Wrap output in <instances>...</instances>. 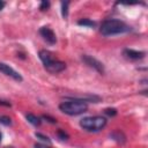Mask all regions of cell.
Wrapping results in <instances>:
<instances>
[{"label": "cell", "mask_w": 148, "mask_h": 148, "mask_svg": "<svg viewBox=\"0 0 148 148\" xmlns=\"http://www.w3.org/2000/svg\"><path fill=\"white\" fill-rule=\"evenodd\" d=\"M130 30L131 28L125 22L116 18H110L104 21L99 28V31L103 36H113V35L125 34V32H128Z\"/></svg>", "instance_id": "cell-1"}, {"label": "cell", "mask_w": 148, "mask_h": 148, "mask_svg": "<svg viewBox=\"0 0 148 148\" xmlns=\"http://www.w3.org/2000/svg\"><path fill=\"white\" fill-rule=\"evenodd\" d=\"M59 109L61 112L68 114V116H79L84 113L88 110V105L84 102L80 101H73L69 99L67 102H62L59 104Z\"/></svg>", "instance_id": "cell-2"}, {"label": "cell", "mask_w": 148, "mask_h": 148, "mask_svg": "<svg viewBox=\"0 0 148 148\" xmlns=\"http://www.w3.org/2000/svg\"><path fill=\"white\" fill-rule=\"evenodd\" d=\"M106 125V119L102 116L84 117L80 120V126L88 132H98Z\"/></svg>", "instance_id": "cell-3"}, {"label": "cell", "mask_w": 148, "mask_h": 148, "mask_svg": "<svg viewBox=\"0 0 148 148\" xmlns=\"http://www.w3.org/2000/svg\"><path fill=\"white\" fill-rule=\"evenodd\" d=\"M82 61L86 65H88L89 67H91L95 71H97L98 73H101V74L104 73V66H103V64L99 60H97L96 58H92L91 56H88V54H83L82 56Z\"/></svg>", "instance_id": "cell-4"}, {"label": "cell", "mask_w": 148, "mask_h": 148, "mask_svg": "<svg viewBox=\"0 0 148 148\" xmlns=\"http://www.w3.org/2000/svg\"><path fill=\"white\" fill-rule=\"evenodd\" d=\"M0 72L3 73V74L7 75V76H10V77L14 79L15 81L21 82V81L23 80V77L21 76V74H18L14 68H12V67H10L9 65H7V64L0 62Z\"/></svg>", "instance_id": "cell-5"}, {"label": "cell", "mask_w": 148, "mask_h": 148, "mask_svg": "<svg viewBox=\"0 0 148 148\" xmlns=\"http://www.w3.org/2000/svg\"><path fill=\"white\" fill-rule=\"evenodd\" d=\"M44 67H45V69H46L47 72L56 74V73H60V72H62V71L66 68V64L62 62V61H60V60L54 59V60L50 61L49 64L44 65Z\"/></svg>", "instance_id": "cell-6"}, {"label": "cell", "mask_w": 148, "mask_h": 148, "mask_svg": "<svg viewBox=\"0 0 148 148\" xmlns=\"http://www.w3.org/2000/svg\"><path fill=\"white\" fill-rule=\"evenodd\" d=\"M39 34H40V36H42L49 44H56L57 37H56L54 31H53L51 28H49V27H42V28L39 29Z\"/></svg>", "instance_id": "cell-7"}, {"label": "cell", "mask_w": 148, "mask_h": 148, "mask_svg": "<svg viewBox=\"0 0 148 148\" xmlns=\"http://www.w3.org/2000/svg\"><path fill=\"white\" fill-rule=\"evenodd\" d=\"M123 53H124L125 57H127L130 59H133V60L142 59L146 56V53L143 51H136V50H132V49H125Z\"/></svg>", "instance_id": "cell-8"}, {"label": "cell", "mask_w": 148, "mask_h": 148, "mask_svg": "<svg viewBox=\"0 0 148 148\" xmlns=\"http://www.w3.org/2000/svg\"><path fill=\"white\" fill-rule=\"evenodd\" d=\"M39 59L42 60V62L44 65H46L50 61L54 60V56H53L52 52H50L47 50H42V51H39Z\"/></svg>", "instance_id": "cell-9"}, {"label": "cell", "mask_w": 148, "mask_h": 148, "mask_svg": "<svg viewBox=\"0 0 148 148\" xmlns=\"http://www.w3.org/2000/svg\"><path fill=\"white\" fill-rule=\"evenodd\" d=\"M110 136L118 143H125L126 142V135L120 131V130H114L113 132L110 133Z\"/></svg>", "instance_id": "cell-10"}, {"label": "cell", "mask_w": 148, "mask_h": 148, "mask_svg": "<svg viewBox=\"0 0 148 148\" xmlns=\"http://www.w3.org/2000/svg\"><path fill=\"white\" fill-rule=\"evenodd\" d=\"M27 120L30 123V124H32L34 126H39L40 125V119L37 117V116H35V114H32V113H28L27 114Z\"/></svg>", "instance_id": "cell-11"}, {"label": "cell", "mask_w": 148, "mask_h": 148, "mask_svg": "<svg viewBox=\"0 0 148 148\" xmlns=\"http://www.w3.org/2000/svg\"><path fill=\"white\" fill-rule=\"evenodd\" d=\"M77 24L79 25H83V27H95L96 23L89 18H81L77 21Z\"/></svg>", "instance_id": "cell-12"}, {"label": "cell", "mask_w": 148, "mask_h": 148, "mask_svg": "<svg viewBox=\"0 0 148 148\" xmlns=\"http://www.w3.org/2000/svg\"><path fill=\"white\" fill-rule=\"evenodd\" d=\"M68 5H69L68 1H62L61 2V15H62V17H67V15H68Z\"/></svg>", "instance_id": "cell-13"}, {"label": "cell", "mask_w": 148, "mask_h": 148, "mask_svg": "<svg viewBox=\"0 0 148 148\" xmlns=\"http://www.w3.org/2000/svg\"><path fill=\"white\" fill-rule=\"evenodd\" d=\"M0 124H2V125H5V126H8V125L12 124V120H10V118L7 117V116H0Z\"/></svg>", "instance_id": "cell-14"}, {"label": "cell", "mask_w": 148, "mask_h": 148, "mask_svg": "<svg viewBox=\"0 0 148 148\" xmlns=\"http://www.w3.org/2000/svg\"><path fill=\"white\" fill-rule=\"evenodd\" d=\"M104 113H105L106 116H109V117H114V116L117 114V110L113 109V108H108V109L104 110Z\"/></svg>", "instance_id": "cell-15"}, {"label": "cell", "mask_w": 148, "mask_h": 148, "mask_svg": "<svg viewBox=\"0 0 148 148\" xmlns=\"http://www.w3.org/2000/svg\"><path fill=\"white\" fill-rule=\"evenodd\" d=\"M57 135L59 136V139H61V140H68V134L65 132V131H62V130H58V132H57Z\"/></svg>", "instance_id": "cell-16"}, {"label": "cell", "mask_w": 148, "mask_h": 148, "mask_svg": "<svg viewBox=\"0 0 148 148\" xmlns=\"http://www.w3.org/2000/svg\"><path fill=\"white\" fill-rule=\"evenodd\" d=\"M35 135H36V138L40 139L42 141H44V142H47V143H51V139H50L49 136H46V135H44V134H42V133H36Z\"/></svg>", "instance_id": "cell-17"}, {"label": "cell", "mask_w": 148, "mask_h": 148, "mask_svg": "<svg viewBox=\"0 0 148 148\" xmlns=\"http://www.w3.org/2000/svg\"><path fill=\"white\" fill-rule=\"evenodd\" d=\"M42 118H43V119H45L46 121L51 123V124H57V119H56V118H53V117H51V116H49V114H43V116H42Z\"/></svg>", "instance_id": "cell-18"}, {"label": "cell", "mask_w": 148, "mask_h": 148, "mask_svg": "<svg viewBox=\"0 0 148 148\" xmlns=\"http://www.w3.org/2000/svg\"><path fill=\"white\" fill-rule=\"evenodd\" d=\"M50 7V1H46V0H43L42 2H40V6H39V9L40 10H46L47 8Z\"/></svg>", "instance_id": "cell-19"}, {"label": "cell", "mask_w": 148, "mask_h": 148, "mask_svg": "<svg viewBox=\"0 0 148 148\" xmlns=\"http://www.w3.org/2000/svg\"><path fill=\"white\" fill-rule=\"evenodd\" d=\"M0 105H3V106H10L12 104L9 102H6V101H0Z\"/></svg>", "instance_id": "cell-20"}, {"label": "cell", "mask_w": 148, "mask_h": 148, "mask_svg": "<svg viewBox=\"0 0 148 148\" xmlns=\"http://www.w3.org/2000/svg\"><path fill=\"white\" fill-rule=\"evenodd\" d=\"M35 148H50V147H46V146L40 145V143H36V145H35Z\"/></svg>", "instance_id": "cell-21"}, {"label": "cell", "mask_w": 148, "mask_h": 148, "mask_svg": "<svg viewBox=\"0 0 148 148\" xmlns=\"http://www.w3.org/2000/svg\"><path fill=\"white\" fill-rule=\"evenodd\" d=\"M5 6H6V2L0 0V10H1V9H3V7H5Z\"/></svg>", "instance_id": "cell-22"}, {"label": "cell", "mask_w": 148, "mask_h": 148, "mask_svg": "<svg viewBox=\"0 0 148 148\" xmlns=\"http://www.w3.org/2000/svg\"><path fill=\"white\" fill-rule=\"evenodd\" d=\"M1 139H2V134H1V132H0V142H1Z\"/></svg>", "instance_id": "cell-23"}]
</instances>
